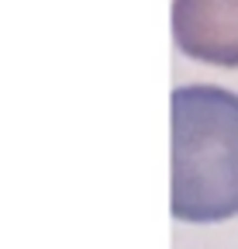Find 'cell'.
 <instances>
[{"label":"cell","instance_id":"1","mask_svg":"<svg viewBox=\"0 0 238 249\" xmlns=\"http://www.w3.org/2000/svg\"><path fill=\"white\" fill-rule=\"evenodd\" d=\"M173 218L190 225L238 214V93L224 87L173 90Z\"/></svg>","mask_w":238,"mask_h":249},{"label":"cell","instance_id":"2","mask_svg":"<svg viewBox=\"0 0 238 249\" xmlns=\"http://www.w3.org/2000/svg\"><path fill=\"white\" fill-rule=\"evenodd\" d=\"M173 38L183 55L238 66V0H173Z\"/></svg>","mask_w":238,"mask_h":249}]
</instances>
